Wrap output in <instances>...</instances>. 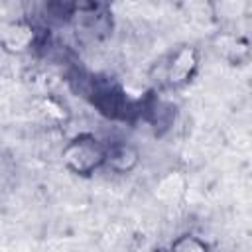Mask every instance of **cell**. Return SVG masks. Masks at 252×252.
<instances>
[{
	"label": "cell",
	"instance_id": "obj_1",
	"mask_svg": "<svg viewBox=\"0 0 252 252\" xmlns=\"http://www.w3.org/2000/svg\"><path fill=\"white\" fill-rule=\"evenodd\" d=\"M104 156H106V144L100 142L94 134L81 132L73 136L61 152L63 165L81 177H89L96 169L104 167Z\"/></svg>",
	"mask_w": 252,
	"mask_h": 252
},
{
	"label": "cell",
	"instance_id": "obj_2",
	"mask_svg": "<svg viewBox=\"0 0 252 252\" xmlns=\"http://www.w3.org/2000/svg\"><path fill=\"white\" fill-rule=\"evenodd\" d=\"M201 53L195 45H179L173 49L163 63V83L171 89H181L193 81L199 71Z\"/></svg>",
	"mask_w": 252,
	"mask_h": 252
},
{
	"label": "cell",
	"instance_id": "obj_3",
	"mask_svg": "<svg viewBox=\"0 0 252 252\" xmlns=\"http://www.w3.org/2000/svg\"><path fill=\"white\" fill-rule=\"evenodd\" d=\"M211 45L217 51V55L222 57L224 61H228L230 65H242V63L248 61L250 41L244 35L236 33V32H228V30L219 32L213 37Z\"/></svg>",
	"mask_w": 252,
	"mask_h": 252
},
{
	"label": "cell",
	"instance_id": "obj_4",
	"mask_svg": "<svg viewBox=\"0 0 252 252\" xmlns=\"http://www.w3.org/2000/svg\"><path fill=\"white\" fill-rule=\"evenodd\" d=\"M35 41H37V30L33 28V24H30L26 20L12 22L10 26L4 28V32L0 35V47L12 55L26 53L30 47H33Z\"/></svg>",
	"mask_w": 252,
	"mask_h": 252
},
{
	"label": "cell",
	"instance_id": "obj_5",
	"mask_svg": "<svg viewBox=\"0 0 252 252\" xmlns=\"http://www.w3.org/2000/svg\"><path fill=\"white\" fill-rule=\"evenodd\" d=\"M140 163V150L134 144L128 142H112L106 144V156H104V167L118 175H126L134 171Z\"/></svg>",
	"mask_w": 252,
	"mask_h": 252
},
{
	"label": "cell",
	"instance_id": "obj_6",
	"mask_svg": "<svg viewBox=\"0 0 252 252\" xmlns=\"http://www.w3.org/2000/svg\"><path fill=\"white\" fill-rule=\"evenodd\" d=\"M211 12L220 26H232L250 14V0H213Z\"/></svg>",
	"mask_w": 252,
	"mask_h": 252
},
{
	"label": "cell",
	"instance_id": "obj_7",
	"mask_svg": "<svg viewBox=\"0 0 252 252\" xmlns=\"http://www.w3.org/2000/svg\"><path fill=\"white\" fill-rule=\"evenodd\" d=\"M169 248H171V250H175V252H207L211 246L207 244V240H205V238H201V236H197V234L187 232V234L177 236V238L169 244Z\"/></svg>",
	"mask_w": 252,
	"mask_h": 252
}]
</instances>
